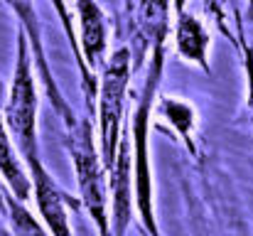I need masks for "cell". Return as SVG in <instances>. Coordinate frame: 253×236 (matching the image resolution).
Here are the masks:
<instances>
[{"label":"cell","instance_id":"obj_2","mask_svg":"<svg viewBox=\"0 0 253 236\" xmlns=\"http://www.w3.org/2000/svg\"><path fill=\"white\" fill-rule=\"evenodd\" d=\"M93 111L86 108L72 126H64V145L72 157V167L79 185V202L86 217L93 222L98 236L111 234V192L106 180V165L101 160L98 138L93 131Z\"/></svg>","mask_w":253,"mask_h":236},{"label":"cell","instance_id":"obj_4","mask_svg":"<svg viewBox=\"0 0 253 236\" xmlns=\"http://www.w3.org/2000/svg\"><path fill=\"white\" fill-rule=\"evenodd\" d=\"M79 22V69L84 74L86 108L96 113L98 72L108 59V20L96 0H74Z\"/></svg>","mask_w":253,"mask_h":236},{"label":"cell","instance_id":"obj_7","mask_svg":"<svg viewBox=\"0 0 253 236\" xmlns=\"http://www.w3.org/2000/svg\"><path fill=\"white\" fill-rule=\"evenodd\" d=\"M0 236H52L44 222L35 219L25 202H20L10 189L5 194V207L0 212Z\"/></svg>","mask_w":253,"mask_h":236},{"label":"cell","instance_id":"obj_5","mask_svg":"<svg viewBox=\"0 0 253 236\" xmlns=\"http://www.w3.org/2000/svg\"><path fill=\"white\" fill-rule=\"evenodd\" d=\"M174 49L182 62L199 67L204 74H211L209 64V49H211V35L194 12L182 10L174 15Z\"/></svg>","mask_w":253,"mask_h":236},{"label":"cell","instance_id":"obj_1","mask_svg":"<svg viewBox=\"0 0 253 236\" xmlns=\"http://www.w3.org/2000/svg\"><path fill=\"white\" fill-rule=\"evenodd\" d=\"M168 32L158 30L143 40V47L150 49V59L145 67L143 81L133 96L130 111V162H133V202L138 212V227L143 236H163L155 217V185H153V162H150V131H153V111L158 103V89L165 72V45Z\"/></svg>","mask_w":253,"mask_h":236},{"label":"cell","instance_id":"obj_3","mask_svg":"<svg viewBox=\"0 0 253 236\" xmlns=\"http://www.w3.org/2000/svg\"><path fill=\"white\" fill-rule=\"evenodd\" d=\"M133 79V52L128 45L116 47L103 69L98 72V94H96V123H98V150L101 160L108 167L113 165L121 141L128 131L126 126V108H128V91Z\"/></svg>","mask_w":253,"mask_h":236},{"label":"cell","instance_id":"obj_8","mask_svg":"<svg viewBox=\"0 0 253 236\" xmlns=\"http://www.w3.org/2000/svg\"><path fill=\"white\" fill-rule=\"evenodd\" d=\"M187 2H189V0H172V10H174V15L182 12V10H187Z\"/></svg>","mask_w":253,"mask_h":236},{"label":"cell","instance_id":"obj_6","mask_svg":"<svg viewBox=\"0 0 253 236\" xmlns=\"http://www.w3.org/2000/svg\"><path fill=\"white\" fill-rule=\"evenodd\" d=\"M160 123L169 128L184 145V150L192 157L199 155V148H197V126H199V113L197 108L184 101V98H177V96H158V103H155V111H153Z\"/></svg>","mask_w":253,"mask_h":236},{"label":"cell","instance_id":"obj_9","mask_svg":"<svg viewBox=\"0 0 253 236\" xmlns=\"http://www.w3.org/2000/svg\"><path fill=\"white\" fill-rule=\"evenodd\" d=\"M5 194H7V187H5V182L0 180V212H2V207H5Z\"/></svg>","mask_w":253,"mask_h":236},{"label":"cell","instance_id":"obj_10","mask_svg":"<svg viewBox=\"0 0 253 236\" xmlns=\"http://www.w3.org/2000/svg\"><path fill=\"white\" fill-rule=\"evenodd\" d=\"M246 20L253 22V0H249V5H246Z\"/></svg>","mask_w":253,"mask_h":236}]
</instances>
